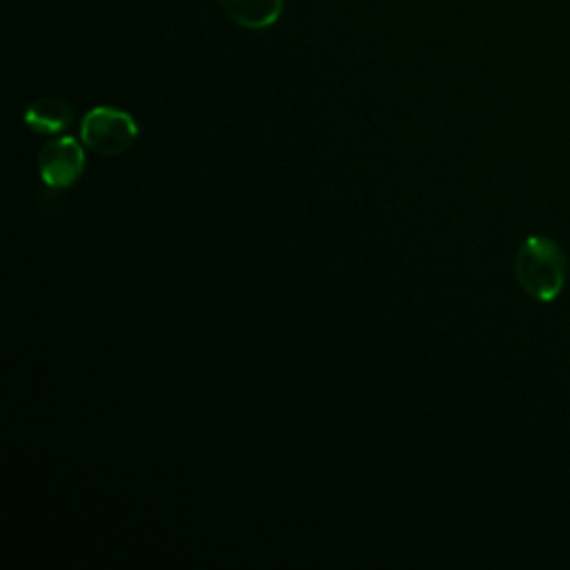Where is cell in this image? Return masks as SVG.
Returning <instances> with one entry per match:
<instances>
[{
	"mask_svg": "<svg viewBox=\"0 0 570 570\" xmlns=\"http://www.w3.org/2000/svg\"><path fill=\"white\" fill-rule=\"evenodd\" d=\"M568 261L563 249L548 236L525 238L514 254V276L521 289L537 301H552L566 285Z\"/></svg>",
	"mask_w": 570,
	"mask_h": 570,
	"instance_id": "obj_1",
	"label": "cell"
},
{
	"mask_svg": "<svg viewBox=\"0 0 570 570\" xmlns=\"http://www.w3.org/2000/svg\"><path fill=\"white\" fill-rule=\"evenodd\" d=\"M138 136V125L131 114L116 107H94L82 116L80 140L96 154L116 156L127 151Z\"/></svg>",
	"mask_w": 570,
	"mask_h": 570,
	"instance_id": "obj_2",
	"label": "cell"
},
{
	"mask_svg": "<svg viewBox=\"0 0 570 570\" xmlns=\"http://www.w3.org/2000/svg\"><path fill=\"white\" fill-rule=\"evenodd\" d=\"M85 149L73 136L53 138L38 154V174L51 189H67L78 183L85 171Z\"/></svg>",
	"mask_w": 570,
	"mask_h": 570,
	"instance_id": "obj_3",
	"label": "cell"
},
{
	"mask_svg": "<svg viewBox=\"0 0 570 570\" xmlns=\"http://www.w3.org/2000/svg\"><path fill=\"white\" fill-rule=\"evenodd\" d=\"M73 120V109L60 98H38L24 111V125L42 136H53L67 129Z\"/></svg>",
	"mask_w": 570,
	"mask_h": 570,
	"instance_id": "obj_4",
	"label": "cell"
},
{
	"mask_svg": "<svg viewBox=\"0 0 570 570\" xmlns=\"http://www.w3.org/2000/svg\"><path fill=\"white\" fill-rule=\"evenodd\" d=\"M220 7L238 27L265 29L278 20L283 0H220Z\"/></svg>",
	"mask_w": 570,
	"mask_h": 570,
	"instance_id": "obj_5",
	"label": "cell"
}]
</instances>
